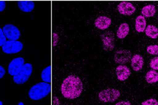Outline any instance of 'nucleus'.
Segmentation results:
<instances>
[{"instance_id": "obj_20", "label": "nucleus", "mask_w": 158, "mask_h": 105, "mask_svg": "<svg viewBox=\"0 0 158 105\" xmlns=\"http://www.w3.org/2000/svg\"><path fill=\"white\" fill-rule=\"evenodd\" d=\"M51 65L48 66L45 69H44L41 72V77L43 81L46 83H51Z\"/></svg>"}, {"instance_id": "obj_23", "label": "nucleus", "mask_w": 158, "mask_h": 105, "mask_svg": "<svg viewBox=\"0 0 158 105\" xmlns=\"http://www.w3.org/2000/svg\"><path fill=\"white\" fill-rule=\"evenodd\" d=\"M141 105H158V101L154 98H150L144 101Z\"/></svg>"}, {"instance_id": "obj_8", "label": "nucleus", "mask_w": 158, "mask_h": 105, "mask_svg": "<svg viewBox=\"0 0 158 105\" xmlns=\"http://www.w3.org/2000/svg\"><path fill=\"white\" fill-rule=\"evenodd\" d=\"M132 54L130 51L127 49L117 50L114 54V59L117 64H124L131 61Z\"/></svg>"}, {"instance_id": "obj_7", "label": "nucleus", "mask_w": 158, "mask_h": 105, "mask_svg": "<svg viewBox=\"0 0 158 105\" xmlns=\"http://www.w3.org/2000/svg\"><path fill=\"white\" fill-rule=\"evenodd\" d=\"M2 31L6 38L9 39V40L17 41L20 36V30L17 27L12 24H7L4 25Z\"/></svg>"}, {"instance_id": "obj_19", "label": "nucleus", "mask_w": 158, "mask_h": 105, "mask_svg": "<svg viewBox=\"0 0 158 105\" xmlns=\"http://www.w3.org/2000/svg\"><path fill=\"white\" fill-rule=\"evenodd\" d=\"M145 79L150 84L158 82V72L154 70H149L145 75Z\"/></svg>"}, {"instance_id": "obj_17", "label": "nucleus", "mask_w": 158, "mask_h": 105, "mask_svg": "<svg viewBox=\"0 0 158 105\" xmlns=\"http://www.w3.org/2000/svg\"><path fill=\"white\" fill-rule=\"evenodd\" d=\"M156 11V7L153 4H148L142 8L141 12L144 17H151L155 15Z\"/></svg>"}, {"instance_id": "obj_28", "label": "nucleus", "mask_w": 158, "mask_h": 105, "mask_svg": "<svg viewBox=\"0 0 158 105\" xmlns=\"http://www.w3.org/2000/svg\"><path fill=\"white\" fill-rule=\"evenodd\" d=\"M53 105H60V101L56 96H54L53 98Z\"/></svg>"}, {"instance_id": "obj_30", "label": "nucleus", "mask_w": 158, "mask_h": 105, "mask_svg": "<svg viewBox=\"0 0 158 105\" xmlns=\"http://www.w3.org/2000/svg\"><path fill=\"white\" fill-rule=\"evenodd\" d=\"M0 105H2V103L1 101H0Z\"/></svg>"}, {"instance_id": "obj_11", "label": "nucleus", "mask_w": 158, "mask_h": 105, "mask_svg": "<svg viewBox=\"0 0 158 105\" xmlns=\"http://www.w3.org/2000/svg\"><path fill=\"white\" fill-rule=\"evenodd\" d=\"M117 78L120 81H125L128 78L131 74L130 69L126 65H120L115 69Z\"/></svg>"}, {"instance_id": "obj_27", "label": "nucleus", "mask_w": 158, "mask_h": 105, "mask_svg": "<svg viewBox=\"0 0 158 105\" xmlns=\"http://www.w3.org/2000/svg\"><path fill=\"white\" fill-rule=\"evenodd\" d=\"M5 73H6V70H5L4 68L2 66L0 65V79L2 78V77L4 75Z\"/></svg>"}, {"instance_id": "obj_22", "label": "nucleus", "mask_w": 158, "mask_h": 105, "mask_svg": "<svg viewBox=\"0 0 158 105\" xmlns=\"http://www.w3.org/2000/svg\"><path fill=\"white\" fill-rule=\"evenodd\" d=\"M150 67L152 70H158V56H156L151 60Z\"/></svg>"}, {"instance_id": "obj_14", "label": "nucleus", "mask_w": 158, "mask_h": 105, "mask_svg": "<svg viewBox=\"0 0 158 105\" xmlns=\"http://www.w3.org/2000/svg\"><path fill=\"white\" fill-rule=\"evenodd\" d=\"M19 9L24 12H30L35 7V3L31 1H20L17 2Z\"/></svg>"}, {"instance_id": "obj_21", "label": "nucleus", "mask_w": 158, "mask_h": 105, "mask_svg": "<svg viewBox=\"0 0 158 105\" xmlns=\"http://www.w3.org/2000/svg\"><path fill=\"white\" fill-rule=\"evenodd\" d=\"M147 52L152 55H158V45H149L147 47Z\"/></svg>"}, {"instance_id": "obj_2", "label": "nucleus", "mask_w": 158, "mask_h": 105, "mask_svg": "<svg viewBox=\"0 0 158 105\" xmlns=\"http://www.w3.org/2000/svg\"><path fill=\"white\" fill-rule=\"evenodd\" d=\"M51 92V85L48 83L40 82L33 86L29 92V97L33 100H39L49 94Z\"/></svg>"}, {"instance_id": "obj_18", "label": "nucleus", "mask_w": 158, "mask_h": 105, "mask_svg": "<svg viewBox=\"0 0 158 105\" xmlns=\"http://www.w3.org/2000/svg\"><path fill=\"white\" fill-rule=\"evenodd\" d=\"M145 34L148 37L156 39L158 37V28L153 25H148L145 29Z\"/></svg>"}, {"instance_id": "obj_10", "label": "nucleus", "mask_w": 158, "mask_h": 105, "mask_svg": "<svg viewBox=\"0 0 158 105\" xmlns=\"http://www.w3.org/2000/svg\"><path fill=\"white\" fill-rule=\"evenodd\" d=\"M118 12L123 15H131L136 10V7L130 2L122 1L117 6Z\"/></svg>"}, {"instance_id": "obj_6", "label": "nucleus", "mask_w": 158, "mask_h": 105, "mask_svg": "<svg viewBox=\"0 0 158 105\" xmlns=\"http://www.w3.org/2000/svg\"><path fill=\"white\" fill-rule=\"evenodd\" d=\"M23 49V44L19 41L7 40L2 46V50L6 54H14Z\"/></svg>"}, {"instance_id": "obj_9", "label": "nucleus", "mask_w": 158, "mask_h": 105, "mask_svg": "<svg viewBox=\"0 0 158 105\" xmlns=\"http://www.w3.org/2000/svg\"><path fill=\"white\" fill-rule=\"evenodd\" d=\"M25 61L24 59L20 57L14 59L9 64L8 72L10 75L14 76L17 74L22 69Z\"/></svg>"}, {"instance_id": "obj_29", "label": "nucleus", "mask_w": 158, "mask_h": 105, "mask_svg": "<svg viewBox=\"0 0 158 105\" xmlns=\"http://www.w3.org/2000/svg\"><path fill=\"white\" fill-rule=\"evenodd\" d=\"M18 105H24V104H23L22 102H20Z\"/></svg>"}, {"instance_id": "obj_26", "label": "nucleus", "mask_w": 158, "mask_h": 105, "mask_svg": "<svg viewBox=\"0 0 158 105\" xmlns=\"http://www.w3.org/2000/svg\"><path fill=\"white\" fill-rule=\"evenodd\" d=\"M6 8V2L0 1V12H2Z\"/></svg>"}, {"instance_id": "obj_13", "label": "nucleus", "mask_w": 158, "mask_h": 105, "mask_svg": "<svg viewBox=\"0 0 158 105\" xmlns=\"http://www.w3.org/2000/svg\"><path fill=\"white\" fill-rule=\"evenodd\" d=\"M144 65V59L143 56L136 54L133 55L131 59V66L133 70L138 72L141 70Z\"/></svg>"}, {"instance_id": "obj_12", "label": "nucleus", "mask_w": 158, "mask_h": 105, "mask_svg": "<svg viewBox=\"0 0 158 105\" xmlns=\"http://www.w3.org/2000/svg\"><path fill=\"white\" fill-rule=\"evenodd\" d=\"M111 24V19L106 16H99L94 20V25L99 30H106Z\"/></svg>"}, {"instance_id": "obj_1", "label": "nucleus", "mask_w": 158, "mask_h": 105, "mask_svg": "<svg viewBox=\"0 0 158 105\" xmlns=\"http://www.w3.org/2000/svg\"><path fill=\"white\" fill-rule=\"evenodd\" d=\"M83 86L80 78L75 75H69L65 78L60 86L62 94L67 99H75L80 96Z\"/></svg>"}, {"instance_id": "obj_24", "label": "nucleus", "mask_w": 158, "mask_h": 105, "mask_svg": "<svg viewBox=\"0 0 158 105\" xmlns=\"http://www.w3.org/2000/svg\"><path fill=\"white\" fill-rule=\"evenodd\" d=\"M6 41V37L4 34L2 30L0 28V47L2 46Z\"/></svg>"}, {"instance_id": "obj_5", "label": "nucleus", "mask_w": 158, "mask_h": 105, "mask_svg": "<svg viewBox=\"0 0 158 105\" xmlns=\"http://www.w3.org/2000/svg\"><path fill=\"white\" fill-rule=\"evenodd\" d=\"M102 41V48L106 51H111L115 47L114 34L111 31H107L101 35Z\"/></svg>"}, {"instance_id": "obj_3", "label": "nucleus", "mask_w": 158, "mask_h": 105, "mask_svg": "<svg viewBox=\"0 0 158 105\" xmlns=\"http://www.w3.org/2000/svg\"><path fill=\"white\" fill-rule=\"evenodd\" d=\"M120 96V91L114 88H107L101 91L98 94L99 99L104 103H112Z\"/></svg>"}, {"instance_id": "obj_15", "label": "nucleus", "mask_w": 158, "mask_h": 105, "mask_svg": "<svg viewBox=\"0 0 158 105\" xmlns=\"http://www.w3.org/2000/svg\"><path fill=\"white\" fill-rule=\"evenodd\" d=\"M135 29L138 32H143L146 28V20L142 15H138L135 19Z\"/></svg>"}, {"instance_id": "obj_25", "label": "nucleus", "mask_w": 158, "mask_h": 105, "mask_svg": "<svg viewBox=\"0 0 158 105\" xmlns=\"http://www.w3.org/2000/svg\"><path fill=\"white\" fill-rule=\"evenodd\" d=\"M115 105H131V103L128 101H120L117 103Z\"/></svg>"}, {"instance_id": "obj_4", "label": "nucleus", "mask_w": 158, "mask_h": 105, "mask_svg": "<svg viewBox=\"0 0 158 105\" xmlns=\"http://www.w3.org/2000/svg\"><path fill=\"white\" fill-rule=\"evenodd\" d=\"M33 71L31 64L29 63L25 64L20 71L13 77L14 82L17 84H23L25 83L31 76Z\"/></svg>"}, {"instance_id": "obj_16", "label": "nucleus", "mask_w": 158, "mask_h": 105, "mask_svg": "<svg viewBox=\"0 0 158 105\" xmlns=\"http://www.w3.org/2000/svg\"><path fill=\"white\" fill-rule=\"evenodd\" d=\"M130 28L127 23H122L120 25L117 32V36L120 39L125 38L129 33Z\"/></svg>"}]
</instances>
